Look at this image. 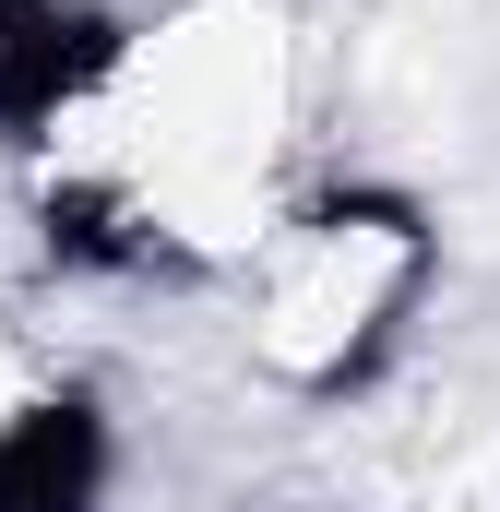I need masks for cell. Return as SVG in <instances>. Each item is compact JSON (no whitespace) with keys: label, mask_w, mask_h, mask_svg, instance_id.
I'll return each instance as SVG.
<instances>
[{"label":"cell","mask_w":500,"mask_h":512,"mask_svg":"<svg viewBox=\"0 0 500 512\" xmlns=\"http://www.w3.org/2000/svg\"><path fill=\"white\" fill-rule=\"evenodd\" d=\"M286 131H298L286 12L274 0H167V12H143L96 131L24 179L36 251L84 286L239 274L286 203Z\"/></svg>","instance_id":"1"},{"label":"cell","mask_w":500,"mask_h":512,"mask_svg":"<svg viewBox=\"0 0 500 512\" xmlns=\"http://www.w3.org/2000/svg\"><path fill=\"white\" fill-rule=\"evenodd\" d=\"M120 477V405L84 370H48L24 405H0V512H120Z\"/></svg>","instance_id":"4"},{"label":"cell","mask_w":500,"mask_h":512,"mask_svg":"<svg viewBox=\"0 0 500 512\" xmlns=\"http://www.w3.org/2000/svg\"><path fill=\"white\" fill-rule=\"evenodd\" d=\"M48 370H60V358H36V334H24V322H0V405H24Z\"/></svg>","instance_id":"5"},{"label":"cell","mask_w":500,"mask_h":512,"mask_svg":"<svg viewBox=\"0 0 500 512\" xmlns=\"http://www.w3.org/2000/svg\"><path fill=\"white\" fill-rule=\"evenodd\" d=\"M0 12H12V0H0Z\"/></svg>","instance_id":"6"},{"label":"cell","mask_w":500,"mask_h":512,"mask_svg":"<svg viewBox=\"0 0 500 512\" xmlns=\"http://www.w3.org/2000/svg\"><path fill=\"white\" fill-rule=\"evenodd\" d=\"M441 298V203L393 167H334L274 203L239 262V358L274 405H358Z\"/></svg>","instance_id":"2"},{"label":"cell","mask_w":500,"mask_h":512,"mask_svg":"<svg viewBox=\"0 0 500 512\" xmlns=\"http://www.w3.org/2000/svg\"><path fill=\"white\" fill-rule=\"evenodd\" d=\"M131 36H143L131 0H12L0 12V155L24 179L96 131V108L120 96Z\"/></svg>","instance_id":"3"}]
</instances>
